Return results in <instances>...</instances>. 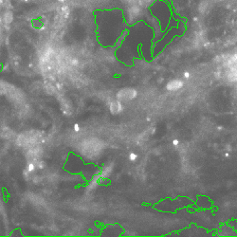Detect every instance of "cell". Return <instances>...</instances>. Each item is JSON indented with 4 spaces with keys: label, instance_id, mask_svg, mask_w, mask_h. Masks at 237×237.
I'll return each instance as SVG.
<instances>
[{
    "label": "cell",
    "instance_id": "6da1fadb",
    "mask_svg": "<svg viewBox=\"0 0 237 237\" xmlns=\"http://www.w3.org/2000/svg\"><path fill=\"white\" fill-rule=\"evenodd\" d=\"M138 97V91L133 87H124L118 91L117 100L121 102H127L133 101Z\"/></svg>",
    "mask_w": 237,
    "mask_h": 237
},
{
    "label": "cell",
    "instance_id": "7a4b0ae2",
    "mask_svg": "<svg viewBox=\"0 0 237 237\" xmlns=\"http://www.w3.org/2000/svg\"><path fill=\"white\" fill-rule=\"evenodd\" d=\"M184 86V82L180 79H174L166 84V89L168 91H178Z\"/></svg>",
    "mask_w": 237,
    "mask_h": 237
},
{
    "label": "cell",
    "instance_id": "3957f363",
    "mask_svg": "<svg viewBox=\"0 0 237 237\" xmlns=\"http://www.w3.org/2000/svg\"><path fill=\"white\" fill-rule=\"evenodd\" d=\"M109 110H110L111 114H113V115H118V114H121V112L123 111V102H120L118 100H116V101L111 102L110 105H109Z\"/></svg>",
    "mask_w": 237,
    "mask_h": 237
},
{
    "label": "cell",
    "instance_id": "277c9868",
    "mask_svg": "<svg viewBox=\"0 0 237 237\" xmlns=\"http://www.w3.org/2000/svg\"><path fill=\"white\" fill-rule=\"evenodd\" d=\"M112 170H113V165H105L102 167L99 174L100 179H106L109 177V175L112 174Z\"/></svg>",
    "mask_w": 237,
    "mask_h": 237
},
{
    "label": "cell",
    "instance_id": "5b68a950",
    "mask_svg": "<svg viewBox=\"0 0 237 237\" xmlns=\"http://www.w3.org/2000/svg\"><path fill=\"white\" fill-rule=\"evenodd\" d=\"M13 15L11 13H6L5 15H4V21H5V23H7V24H10L13 22Z\"/></svg>",
    "mask_w": 237,
    "mask_h": 237
},
{
    "label": "cell",
    "instance_id": "8992f818",
    "mask_svg": "<svg viewBox=\"0 0 237 237\" xmlns=\"http://www.w3.org/2000/svg\"><path fill=\"white\" fill-rule=\"evenodd\" d=\"M138 154H136V153H134V152H132V153H130L129 154V156H128V159L130 160V161H132V162H135L137 159H138Z\"/></svg>",
    "mask_w": 237,
    "mask_h": 237
},
{
    "label": "cell",
    "instance_id": "52a82bcc",
    "mask_svg": "<svg viewBox=\"0 0 237 237\" xmlns=\"http://www.w3.org/2000/svg\"><path fill=\"white\" fill-rule=\"evenodd\" d=\"M183 77H184V79H186V80H189L191 78V73L189 71H185L183 73Z\"/></svg>",
    "mask_w": 237,
    "mask_h": 237
},
{
    "label": "cell",
    "instance_id": "ba28073f",
    "mask_svg": "<svg viewBox=\"0 0 237 237\" xmlns=\"http://www.w3.org/2000/svg\"><path fill=\"white\" fill-rule=\"evenodd\" d=\"M33 170H34V165H33V164H29V167H28V171L29 172H32Z\"/></svg>",
    "mask_w": 237,
    "mask_h": 237
},
{
    "label": "cell",
    "instance_id": "9c48e42d",
    "mask_svg": "<svg viewBox=\"0 0 237 237\" xmlns=\"http://www.w3.org/2000/svg\"><path fill=\"white\" fill-rule=\"evenodd\" d=\"M179 143H180V142H179L178 139H174V141H173V145H174V146H178Z\"/></svg>",
    "mask_w": 237,
    "mask_h": 237
},
{
    "label": "cell",
    "instance_id": "30bf717a",
    "mask_svg": "<svg viewBox=\"0 0 237 237\" xmlns=\"http://www.w3.org/2000/svg\"><path fill=\"white\" fill-rule=\"evenodd\" d=\"M74 130H75L76 132H79V131H80V126H79L78 124H75V125H74Z\"/></svg>",
    "mask_w": 237,
    "mask_h": 237
},
{
    "label": "cell",
    "instance_id": "8fae6325",
    "mask_svg": "<svg viewBox=\"0 0 237 237\" xmlns=\"http://www.w3.org/2000/svg\"><path fill=\"white\" fill-rule=\"evenodd\" d=\"M3 3V0H0V4H2Z\"/></svg>",
    "mask_w": 237,
    "mask_h": 237
}]
</instances>
